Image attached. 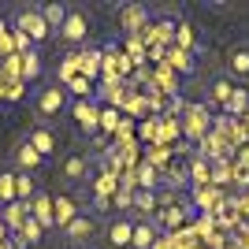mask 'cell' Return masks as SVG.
<instances>
[{
    "label": "cell",
    "instance_id": "obj_15",
    "mask_svg": "<svg viewBox=\"0 0 249 249\" xmlns=\"http://www.w3.org/2000/svg\"><path fill=\"white\" fill-rule=\"evenodd\" d=\"M19 60H22V67H19V78H22V82H30V78L41 74V56H37V49H26Z\"/></svg>",
    "mask_w": 249,
    "mask_h": 249
},
{
    "label": "cell",
    "instance_id": "obj_3",
    "mask_svg": "<svg viewBox=\"0 0 249 249\" xmlns=\"http://www.w3.org/2000/svg\"><path fill=\"white\" fill-rule=\"evenodd\" d=\"M67 112H71L78 134H97V130H101V108H97L93 97H74Z\"/></svg>",
    "mask_w": 249,
    "mask_h": 249
},
{
    "label": "cell",
    "instance_id": "obj_22",
    "mask_svg": "<svg viewBox=\"0 0 249 249\" xmlns=\"http://www.w3.org/2000/svg\"><path fill=\"white\" fill-rule=\"evenodd\" d=\"M175 41H178V49L194 52V56L201 52V41H197V34H194V26H190V22H178V30H175Z\"/></svg>",
    "mask_w": 249,
    "mask_h": 249
},
{
    "label": "cell",
    "instance_id": "obj_23",
    "mask_svg": "<svg viewBox=\"0 0 249 249\" xmlns=\"http://www.w3.org/2000/svg\"><path fill=\"white\" fill-rule=\"evenodd\" d=\"M231 93H234V82H231L227 74H219V78H212V89H208V97H212V101L227 104V101H231Z\"/></svg>",
    "mask_w": 249,
    "mask_h": 249
},
{
    "label": "cell",
    "instance_id": "obj_8",
    "mask_svg": "<svg viewBox=\"0 0 249 249\" xmlns=\"http://www.w3.org/2000/svg\"><path fill=\"white\" fill-rule=\"evenodd\" d=\"M145 26H149V8H142V4L119 8V30L123 34H142Z\"/></svg>",
    "mask_w": 249,
    "mask_h": 249
},
{
    "label": "cell",
    "instance_id": "obj_9",
    "mask_svg": "<svg viewBox=\"0 0 249 249\" xmlns=\"http://www.w3.org/2000/svg\"><path fill=\"white\" fill-rule=\"evenodd\" d=\"M60 175L67 178V182H86L89 178V156L86 153H67L60 164Z\"/></svg>",
    "mask_w": 249,
    "mask_h": 249
},
{
    "label": "cell",
    "instance_id": "obj_17",
    "mask_svg": "<svg viewBox=\"0 0 249 249\" xmlns=\"http://www.w3.org/2000/svg\"><path fill=\"white\" fill-rule=\"evenodd\" d=\"M41 8V19L49 22V30L56 34L63 26V19H67V4H37Z\"/></svg>",
    "mask_w": 249,
    "mask_h": 249
},
{
    "label": "cell",
    "instance_id": "obj_12",
    "mask_svg": "<svg viewBox=\"0 0 249 249\" xmlns=\"http://www.w3.org/2000/svg\"><path fill=\"white\" fill-rule=\"evenodd\" d=\"M82 208H78V201L71 197V194H60V197H52V219H56V227H67L74 216H78Z\"/></svg>",
    "mask_w": 249,
    "mask_h": 249
},
{
    "label": "cell",
    "instance_id": "obj_4",
    "mask_svg": "<svg viewBox=\"0 0 249 249\" xmlns=\"http://www.w3.org/2000/svg\"><path fill=\"white\" fill-rule=\"evenodd\" d=\"M56 34L67 45H82L89 37V15H86V8H67V19H63V26Z\"/></svg>",
    "mask_w": 249,
    "mask_h": 249
},
{
    "label": "cell",
    "instance_id": "obj_14",
    "mask_svg": "<svg viewBox=\"0 0 249 249\" xmlns=\"http://www.w3.org/2000/svg\"><path fill=\"white\" fill-rule=\"evenodd\" d=\"M160 238V227L149 223V219H134V238H130V249H153V242Z\"/></svg>",
    "mask_w": 249,
    "mask_h": 249
},
{
    "label": "cell",
    "instance_id": "obj_24",
    "mask_svg": "<svg viewBox=\"0 0 249 249\" xmlns=\"http://www.w3.org/2000/svg\"><path fill=\"white\" fill-rule=\"evenodd\" d=\"M41 223H37V219L34 216H26V223H22L19 227V238H22V246H37V242H41Z\"/></svg>",
    "mask_w": 249,
    "mask_h": 249
},
{
    "label": "cell",
    "instance_id": "obj_26",
    "mask_svg": "<svg viewBox=\"0 0 249 249\" xmlns=\"http://www.w3.org/2000/svg\"><path fill=\"white\" fill-rule=\"evenodd\" d=\"M194 201H197L201 208H208V205H223V201L216 197V190H212V186H194Z\"/></svg>",
    "mask_w": 249,
    "mask_h": 249
},
{
    "label": "cell",
    "instance_id": "obj_21",
    "mask_svg": "<svg viewBox=\"0 0 249 249\" xmlns=\"http://www.w3.org/2000/svg\"><path fill=\"white\" fill-rule=\"evenodd\" d=\"M167 63H171V67H175L178 74H190L194 67H197V56H194V52H186V49H178V45H175V49H171V60H167Z\"/></svg>",
    "mask_w": 249,
    "mask_h": 249
},
{
    "label": "cell",
    "instance_id": "obj_16",
    "mask_svg": "<svg viewBox=\"0 0 249 249\" xmlns=\"http://www.w3.org/2000/svg\"><path fill=\"white\" fill-rule=\"evenodd\" d=\"M74 60H78V67H82V74L89 78V82H93V74L101 71V49H82L78 56H74Z\"/></svg>",
    "mask_w": 249,
    "mask_h": 249
},
{
    "label": "cell",
    "instance_id": "obj_28",
    "mask_svg": "<svg viewBox=\"0 0 249 249\" xmlns=\"http://www.w3.org/2000/svg\"><path fill=\"white\" fill-rule=\"evenodd\" d=\"M153 249H175V238H171V234H160V238L153 242Z\"/></svg>",
    "mask_w": 249,
    "mask_h": 249
},
{
    "label": "cell",
    "instance_id": "obj_11",
    "mask_svg": "<svg viewBox=\"0 0 249 249\" xmlns=\"http://www.w3.org/2000/svg\"><path fill=\"white\" fill-rule=\"evenodd\" d=\"M30 216L41 223V231H52V227H56V219H52V194H45V190H37V194H34Z\"/></svg>",
    "mask_w": 249,
    "mask_h": 249
},
{
    "label": "cell",
    "instance_id": "obj_19",
    "mask_svg": "<svg viewBox=\"0 0 249 249\" xmlns=\"http://www.w3.org/2000/svg\"><path fill=\"white\" fill-rule=\"evenodd\" d=\"M26 216H30V205H22V201H11V205H4V223H8V227L19 231L22 223H26Z\"/></svg>",
    "mask_w": 249,
    "mask_h": 249
},
{
    "label": "cell",
    "instance_id": "obj_18",
    "mask_svg": "<svg viewBox=\"0 0 249 249\" xmlns=\"http://www.w3.org/2000/svg\"><path fill=\"white\" fill-rule=\"evenodd\" d=\"M34 194H37V182H34V175H22V171H15V201L30 205Z\"/></svg>",
    "mask_w": 249,
    "mask_h": 249
},
{
    "label": "cell",
    "instance_id": "obj_20",
    "mask_svg": "<svg viewBox=\"0 0 249 249\" xmlns=\"http://www.w3.org/2000/svg\"><path fill=\"white\" fill-rule=\"evenodd\" d=\"M223 112L227 115H249V89H238V86H234V93H231V101L223 104Z\"/></svg>",
    "mask_w": 249,
    "mask_h": 249
},
{
    "label": "cell",
    "instance_id": "obj_5",
    "mask_svg": "<svg viewBox=\"0 0 249 249\" xmlns=\"http://www.w3.org/2000/svg\"><path fill=\"white\" fill-rule=\"evenodd\" d=\"M93 234H97V219L89 216V212H78V216H74L71 223H67V227H63V238L71 242L74 249H82L86 242L93 238Z\"/></svg>",
    "mask_w": 249,
    "mask_h": 249
},
{
    "label": "cell",
    "instance_id": "obj_25",
    "mask_svg": "<svg viewBox=\"0 0 249 249\" xmlns=\"http://www.w3.org/2000/svg\"><path fill=\"white\" fill-rule=\"evenodd\" d=\"M15 201V171H0V208Z\"/></svg>",
    "mask_w": 249,
    "mask_h": 249
},
{
    "label": "cell",
    "instance_id": "obj_6",
    "mask_svg": "<svg viewBox=\"0 0 249 249\" xmlns=\"http://www.w3.org/2000/svg\"><path fill=\"white\" fill-rule=\"evenodd\" d=\"M104 238L112 249H130V238H134V216H112L108 227H104Z\"/></svg>",
    "mask_w": 249,
    "mask_h": 249
},
{
    "label": "cell",
    "instance_id": "obj_1",
    "mask_svg": "<svg viewBox=\"0 0 249 249\" xmlns=\"http://www.w3.org/2000/svg\"><path fill=\"white\" fill-rule=\"evenodd\" d=\"M67 108H71V101H67V89H63L60 82H49V86H41V89L34 93V112L41 115V123L60 119Z\"/></svg>",
    "mask_w": 249,
    "mask_h": 249
},
{
    "label": "cell",
    "instance_id": "obj_7",
    "mask_svg": "<svg viewBox=\"0 0 249 249\" xmlns=\"http://www.w3.org/2000/svg\"><path fill=\"white\" fill-rule=\"evenodd\" d=\"M26 142L37 149L41 160H49V156L56 153V130H52V123H41V119H37V123L26 130Z\"/></svg>",
    "mask_w": 249,
    "mask_h": 249
},
{
    "label": "cell",
    "instance_id": "obj_2",
    "mask_svg": "<svg viewBox=\"0 0 249 249\" xmlns=\"http://www.w3.org/2000/svg\"><path fill=\"white\" fill-rule=\"evenodd\" d=\"M15 34H22L30 45H41V41L52 37V30H49V22L41 19V8H37V4L15 11Z\"/></svg>",
    "mask_w": 249,
    "mask_h": 249
},
{
    "label": "cell",
    "instance_id": "obj_27",
    "mask_svg": "<svg viewBox=\"0 0 249 249\" xmlns=\"http://www.w3.org/2000/svg\"><path fill=\"white\" fill-rule=\"evenodd\" d=\"M115 126H119V108H115V104L101 108V130H108V134H112Z\"/></svg>",
    "mask_w": 249,
    "mask_h": 249
},
{
    "label": "cell",
    "instance_id": "obj_10",
    "mask_svg": "<svg viewBox=\"0 0 249 249\" xmlns=\"http://www.w3.org/2000/svg\"><path fill=\"white\" fill-rule=\"evenodd\" d=\"M227 78H249V41L227 49Z\"/></svg>",
    "mask_w": 249,
    "mask_h": 249
},
{
    "label": "cell",
    "instance_id": "obj_13",
    "mask_svg": "<svg viewBox=\"0 0 249 249\" xmlns=\"http://www.w3.org/2000/svg\"><path fill=\"white\" fill-rule=\"evenodd\" d=\"M41 164H45V160L37 156V149H34L26 138H19V145H15V167H19L22 175H34Z\"/></svg>",
    "mask_w": 249,
    "mask_h": 249
}]
</instances>
